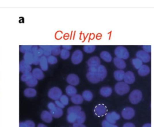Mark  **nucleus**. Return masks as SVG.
Masks as SVG:
<instances>
[{
  "label": "nucleus",
  "instance_id": "nucleus-55",
  "mask_svg": "<svg viewBox=\"0 0 154 127\" xmlns=\"http://www.w3.org/2000/svg\"><path fill=\"white\" fill-rule=\"evenodd\" d=\"M37 127H47V126H46L45 125L43 124H39L37 126Z\"/></svg>",
  "mask_w": 154,
  "mask_h": 127
},
{
  "label": "nucleus",
  "instance_id": "nucleus-16",
  "mask_svg": "<svg viewBox=\"0 0 154 127\" xmlns=\"http://www.w3.org/2000/svg\"><path fill=\"white\" fill-rule=\"evenodd\" d=\"M113 63L114 65L116 66V68H117L120 70H123L126 68V65L125 62L124 61V60L115 57L113 59Z\"/></svg>",
  "mask_w": 154,
  "mask_h": 127
},
{
  "label": "nucleus",
  "instance_id": "nucleus-3",
  "mask_svg": "<svg viewBox=\"0 0 154 127\" xmlns=\"http://www.w3.org/2000/svg\"><path fill=\"white\" fill-rule=\"evenodd\" d=\"M115 54L116 57L122 60H126L130 56L128 50L122 46H119L116 48L115 50Z\"/></svg>",
  "mask_w": 154,
  "mask_h": 127
},
{
  "label": "nucleus",
  "instance_id": "nucleus-6",
  "mask_svg": "<svg viewBox=\"0 0 154 127\" xmlns=\"http://www.w3.org/2000/svg\"><path fill=\"white\" fill-rule=\"evenodd\" d=\"M136 111L133 108L130 107H127L122 111V116L126 120H130L134 117Z\"/></svg>",
  "mask_w": 154,
  "mask_h": 127
},
{
  "label": "nucleus",
  "instance_id": "nucleus-31",
  "mask_svg": "<svg viewBox=\"0 0 154 127\" xmlns=\"http://www.w3.org/2000/svg\"><path fill=\"white\" fill-rule=\"evenodd\" d=\"M85 119H86V116L85 113L83 111H81L78 113L76 122L83 124V123H84V122L85 121Z\"/></svg>",
  "mask_w": 154,
  "mask_h": 127
},
{
  "label": "nucleus",
  "instance_id": "nucleus-21",
  "mask_svg": "<svg viewBox=\"0 0 154 127\" xmlns=\"http://www.w3.org/2000/svg\"><path fill=\"white\" fill-rule=\"evenodd\" d=\"M97 72L99 73L100 77H101V81H103V80L106 78L107 75V71L105 67L103 65H100L99 66H98Z\"/></svg>",
  "mask_w": 154,
  "mask_h": 127
},
{
  "label": "nucleus",
  "instance_id": "nucleus-29",
  "mask_svg": "<svg viewBox=\"0 0 154 127\" xmlns=\"http://www.w3.org/2000/svg\"><path fill=\"white\" fill-rule=\"evenodd\" d=\"M43 52V56L48 57L50 56L51 54V46L50 45H41L40 46Z\"/></svg>",
  "mask_w": 154,
  "mask_h": 127
},
{
  "label": "nucleus",
  "instance_id": "nucleus-53",
  "mask_svg": "<svg viewBox=\"0 0 154 127\" xmlns=\"http://www.w3.org/2000/svg\"><path fill=\"white\" fill-rule=\"evenodd\" d=\"M19 127H26L24 122H21L19 123Z\"/></svg>",
  "mask_w": 154,
  "mask_h": 127
},
{
  "label": "nucleus",
  "instance_id": "nucleus-40",
  "mask_svg": "<svg viewBox=\"0 0 154 127\" xmlns=\"http://www.w3.org/2000/svg\"><path fill=\"white\" fill-rule=\"evenodd\" d=\"M32 77H33V75H32V73L31 72L25 73H23V74L21 75V79L22 81L26 83V81H28V80L30 78H31Z\"/></svg>",
  "mask_w": 154,
  "mask_h": 127
},
{
  "label": "nucleus",
  "instance_id": "nucleus-41",
  "mask_svg": "<svg viewBox=\"0 0 154 127\" xmlns=\"http://www.w3.org/2000/svg\"><path fill=\"white\" fill-rule=\"evenodd\" d=\"M59 101L61 102L64 106H66V105H68L69 104V99L68 96L67 95H62V96L60 97V98L59 99Z\"/></svg>",
  "mask_w": 154,
  "mask_h": 127
},
{
  "label": "nucleus",
  "instance_id": "nucleus-44",
  "mask_svg": "<svg viewBox=\"0 0 154 127\" xmlns=\"http://www.w3.org/2000/svg\"><path fill=\"white\" fill-rule=\"evenodd\" d=\"M102 127H118V126L115 124H111L107 122L106 120H104L102 122Z\"/></svg>",
  "mask_w": 154,
  "mask_h": 127
},
{
  "label": "nucleus",
  "instance_id": "nucleus-2",
  "mask_svg": "<svg viewBox=\"0 0 154 127\" xmlns=\"http://www.w3.org/2000/svg\"><path fill=\"white\" fill-rule=\"evenodd\" d=\"M143 98V94L141 90H134L131 92L129 95V100L131 104H137L142 101Z\"/></svg>",
  "mask_w": 154,
  "mask_h": 127
},
{
  "label": "nucleus",
  "instance_id": "nucleus-38",
  "mask_svg": "<svg viewBox=\"0 0 154 127\" xmlns=\"http://www.w3.org/2000/svg\"><path fill=\"white\" fill-rule=\"evenodd\" d=\"M32 48L31 45H21L20 46L19 50L22 53L25 54V53H27L31 51Z\"/></svg>",
  "mask_w": 154,
  "mask_h": 127
},
{
  "label": "nucleus",
  "instance_id": "nucleus-37",
  "mask_svg": "<svg viewBox=\"0 0 154 127\" xmlns=\"http://www.w3.org/2000/svg\"><path fill=\"white\" fill-rule=\"evenodd\" d=\"M96 49L95 45H85L83 47V50L85 52L88 53V54H90L94 52V51Z\"/></svg>",
  "mask_w": 154,
  "mask_h": 127
},
{
  "label": "nucleus",
  "instance_id": "nucleus-9",
  "mask_svg": "<svg viewBox=\"0 0 154 127\" xmlns=\"http://www.w3.org/2000/svg\"><path fill=\"white\" fill-rule=\"evenodd\" d=\"M107 108L103 104H99L97 105L94 109L95 115L98 117H102L107 114Z\"/></svg>",
  "mask_w": 154,
  "mask_h": 127
},
{
  "label": "nucleus",
  "instance_id": "nucleus-19",
  "mask_svg": "<svg viewBox=\"0 0 154 127\" xmlns=\"http://www.w3.org/2000/svg\"><path fill=\"white\" fill-rule=\"evenodd\" d=\"M150 68L146 65H143L138 69V73L140 76L145 77L148 75L150 73Z\"/></svg>",
  "mask_w": 154,
  "mask_h": 127
},
{
  "label": "nucleus",
  "instance_id": "nucleus-18",
  "mask_svg": "<svg viewBox=\"0 0 154 127\" xmlns=\"http://www.w3.org/2000/svg\"><path fill=\"white\" fill-rule=\"evenodd\" d=\"M39 64L42 71H46L48 69V63L46 57L43 56L41 57H40Z\"/></svg>",
  "mask_w": 154,
  "mask_h": 127
},
{
  "label": "nucleus",
  "instance_id": "nucleus-32",
  "mask_svg": "<svg viewBox=\"0 0 154 127\" xmlns=\"http://www.w3.org/2000/svg\"><path fill=\"white\" fill-rule=\"evenodd\" d=\"M81 111H82L81 107L79 105H74L69 107L68 110H67V112H68V114H69V113H75V114H78V113Z\"/></svg>",
  "mask_w": 154,
  "mask_h": 127
},
{
  "label": "nucleus",
  "instance_id": "nucleus-12",
  "mask_svg": "<svg viewBox=\"0 0 154 127\" xmlns=\"http://www.w3.org/2000/svg\"><path fill=\"white\" fill-rule=\"evenodd\" d=\"M123 79L125 81V83L128 84V85L133 84L136 80V77L134 75V73L131 71H127L125 73Z\"/></svg>",
  "mask_w": 154,
  "mask_h": 127
},
{
  "label": "nucleus",
  "instance_id": "nucleus-11",
  "mask_svg": "<svg viewBox=\"0 0 154 127\" xmlns=\"http://www.w3.org/2000/svg\"><path fill=\"white\" fill-rule=\"evenodd\" d=\"M66 81L69 85L75 86L78 85L79 83V78L77 75L74 74V73H71L67 77Z\"/></svg>",
  "mask_w": 154,
  "mask_h": 127
},
{
  "label": "nucleus",
  "instance_id": "nucleus-48",
  "mask_svg": "<svg viewBox=\"0 0 154 127\" xmlns=\"http://www.w3.org/2000/svg\"><path fill=\"white\" fill-rule=\"evenodd\" d=\"M56 107V105L55 103H52V102H50V103H48V109L50 111L51 110H52L53 109H54Z\"/></svg>",
  "mask_w": 154,
  "mask_h": 127
},
{
  "label": "nucleus",
  "instance_id": "nucleus-7",
  "mask_svg": "<svg viewBox=\"0 0 154 127\" xmlns=\"http://www.w3.org/2000/svg\"><path fill=\"white\" fill-rule=\"evenodd\" d=\"M120 118V116L116 111L110 112L105 115V120L111 124H115Z\"/></svg>",
  "mask_w": 154,
  "mask_h": 127
},
{
  "label": "nucleus",
  "instance_id": "nucleus-4",
  "mask_svg": "<svg viewBox=\"0 0 154 127\" xmlns=\"http://www.w3.org/2000/svg\"><path fill=\"white\" fill-rule=\"evenodd\" d=\"M48 95V97L51 99L57 101V100H59L60 97L62 96V91L59 88H57V87H53V88H51L49 90Z\"/></svg>",
  "mask_w": 154,
  "mask_h": 127
},
{
  "label": "nucleus",
  "instance_id": "nucleus-50",
  "mask_svg": "<svg viewBox=\"0 0 154 127\" xmlns=\"http://www.w3.org/2000/svg\"><path fill=\"white\" fill-rule=\"evenodd\" d=\"M123 127H136V126L131 122H127L123 125Z\"/></svg>",
  "mask_w": 154,
  "mask_h": 127
},
{
  "label": "nucleus",
  "instance_id": "nucleus-25",
  "mask_svg": "<svg viewBox=\"0 0 154 127\" xmlns=\"http://www.w3.org/2000/svg\"><path fill=\"white\" fill-rule=\"evenodd\" d=\"M65 91L66 94L71 97L77 95V90L75 88V86H72L71 85H69L66 87L65 89Z\"/></svg>",
  "mask_w": 154,
  "mask_h": 127
},
{
  "label": "nucleus",
  "instance_id": "nucleus-22",
  "mask_svg": "<svg viewBox=\"0 0 154 127\" xmlns=\"http://www.w3.org/2000/svg\"><path fill=\"white\" fill-rule=\"evenodd\" d=\"M50 112L51 114L52 117L57 118V119L61 117L63 115V110L62 109L57 107H56L54 109H53L52 110H51Z\"/></svg>",
  "mask_w": 154,
  "mask_h": 127
},
{
  "label": "nucleus",
  "instance_id": "nucleus-23",
  "mask_svg": "<svg viewBox=\"0 0 154 127\" xmlns=\"http://www.w3.org/2000/svg\"><path fill=\"white\" fill-rule=\"evenodd\" d=\"M24 96L27 98L35 97L37 95L36 90L33 88H26L24 92Z\"/></svg>",
  "mask_w": 154,
  "mask_h": 127
},
{
  "label": "nucleus",
  "instance_id": "nucleus-42",
  "mask_svg": "<svg viewBox=\"0 0 154 127\" xmlns=\"http://www.w3.org/2000/svg\"><path fill=\"white\" fill-rule=\"evenodd\" d=\"M47 61H48V63L50 65H54L57 63L58 59L56 56L51 55L50 56L47 57Z\"/></svg>",
  "mask_w": 154,
  "mask_h": 127
},
{
  "label": "nucleus",
  "instance_id": "nucleus-8",
  "mask_svg": "<svg viewBox=\"0 0 154 127\" xmlns=\"http://www.w3.org/2000/svg\"><path fill=\"white\" fill-rule=\"evenodd\" d=\"M86 78L88 79V81L89 82L93 84H96L100 81H101V77H100L99 73L97 72H88L86 74Z\"/></svg>",
  "mask_w": 154,
  "mask_h": 127
},
{
  "label": "nucleus",
  "instance_id": "nucleus-27",
  "mask_svg": "<svg viewBox=\"0 0 154 127\" xmlns=\"http://www.w3.org/2000/svg\"><path fill=\"white\" fill-rule=\"evenodd\" d=\"M125 73V72L123 70L115 71V72H114V77H115L116 80L120 82L124 79Z\"/></svg>",
  "mask_w": 154,
  "mask_h": 127
},
{
  "label": "nucleus",
  "instance_id": "nucleus-17",
  "mask_svg": "<svg viewBox=\"0 0 154 127\" xmlns=\"http://www.w3.org/2000/svg\"><path fill=\"white\" fill-rule=\"evenodd\" d=\"M31 73L33 77L37 80H41L45 77L43 72L40 68H35L32 71Z\"/></svg>",
  "mask_w": 154,
  "mask_h": 127
},
{
  "label": "nucleus",
  "instance_id": "nucleus-28",
  "mask_svg": "<svg viewBox=\"0 0 154 127\" xmlns=\"http://www.w3.org/2000/svg\"><path fill=\"white\" fill-rule=\"evenodd\" d=\"M82 97H83V99L85 100V101L89 102V101H91L92 100V99L93 98V93L91 91L86 90L83 92Z\"/></svg>",
  "mask_w": 154,
  "mask_h": 127
},
{
  "label": "nucleus",
  "instance_id": "nucleus-35",
  "mask_svg": "<svg viewBox=\"0 0 154 127\" xmlns=\"http://www.w3.org/2000/svg\"><path fill=\"white\" fill-rule=\"evenodd\" d=\"M37 83H38V80L33 77L31 78H30L28 81H26L25 83H26V86H28L29 88H34V87L36 86L37 84Z\"/></svg>",
  "mask_w": 154,
  "mask_h": 127
},
{
  "label": "nucleus",
  "instance_id": "nucleus-34",
  "mask_svg": "<svg viewBox=\"0 0 154 127\" xmlns=\"http://www.w3.org/2000/svg\"><path fill=\"white\" fill-rule=\"evenodd\" d=\"M61 49H60V46L59 45H52L51 46V54L52 56H58L60 54Z\"/></svg>",
  "mask_w": 154,
  "mask_h": 127
},
{
  "label": "nucleus",
  "instance_id": "nucleus-33",
  "mask_svg": "<svg viewBox=\"0 0 154 127\" xmlns=\"http://www.w3.org/2000/svg\"><path fill=\"white\" fill-rule=\"evenodd\" d=\"M77 115L75 114V113H69L67 115V121L71 124H74L77 122Z\"/></svg>",
  "mask_w": 154,
  "mask_h": 127
},
{
  "label": "nucleus",
  "instance_id": "nucleus-52",
  "mask_svg": "<svg viewBox=\"0 0 154 127\" xmlns=\"http://www.w3.org/2000/svg\"><path fill=\"white\" fill-rule=\"evenodd\" d=\"M62 47H63V49L66 50H68V51H69L72 48L71 45H63Z\"/></svg>",
  "mask_w": 154,
  "mask_h": 127
},
{
  "label": "nucleus",
  "instance_id": "nucleus-54",
  "mask_svg": "<svg viewBox=\"0 0 154 127\" xmlns=\"http://www.w3.org/2000/svg\"><path fill=\"white\" fill-rule=\"evenodd\" d=\"M142 127H151V124L150 123H147L144 124Z\"/></svg>",
  "mask_w": 154,
  "mask_h": 127
},
{
  "label": "nucleus",
  "instance_id": "nucleus-10",
  "mask_svg": "<svg viewBox=\"0 0 154 127\" xmlns=\"http://www.w3.org/2000/svg\"><path fill=\"white\" fill-rule=\"evenodd\" d=\"M136 58L140 59L143 63H148L151 60V56L149 54L143 50H140L136 52Z\"/></svg>",
  "mask_w": 154,
  "mask_h": 127
},
{
  "label": "nucleus",
  "instance_id": "nucleus-14",
  "mask_svg": "<svg viewBox=\"0 0 154 127\" xmlns=\"http://www.w3.org/2000/svg\"><path fill=\"white\" fill-rule=\"evenodd\" d=\"M87 64L89 68V67H97L101 65V60L98 56H93L88 60Z\"/></svg>",
  "mask_w": 154,
  "mask_h": 127
},
{
  "label": "nucleus",
  "instance_id": "nucleus-1",
  "mask_svg": "<svg viewBox=\"0 0 154 127\" xmlns=\"http://www.w3.org/2000/svg\"><path fill=\"white\" fill-rule=\"evenodd\" d=\"M130 86L125 82L120 81L116 84L115 90L119 95H124L130 92Z\"/></svg>",
  "mask_w": 154,
  "mask_h": 127
},
{
  "label": "nucleus",
  "instance_id": "nucleus-36",
  "mask_svg": "<svg viewBox=\"0 0 154 127\" xmlns=\"http://www.w3.org/2000/svg\"><path fill=\"white\" fill-rule=\"evenodd\" d=\"M132 64L136 69H138L143 65V62L140 59L134 58L132 60Z\"/></svg>",
  "mask_w": 154,
  "mask_h": 127
},
{
  "label": "nucleus",
  "instance_id": "nucleus-30",
  "mask_svg": "<svg viewBox=\"0 0 154 127\" xmlns=\"http://www.w3.org/2000/svg\"><path fill=\"white\" fill-rule=\"evenodd\" d=\"M33 59H34V56L31 52L25 53L24 56V60L29 65H32L33 63Z\"/></svg>",
  "mask_w": 154,
  "mask_h": 127
},
{
  "label": "nucleus",
  "instance_id": "nucleus-47",
  "mask_svg": "<svg viewBox=\"0 0 154 127\" xmlns=\"http://www.w3.org/2000/svg\"><path fill=\"white\" fill-rule=\"evenodd\" d=\"M55 104H56V107H57L60 108V109H64V107H65L61 102H60L59 101V100H57V101H55Z\"/></svg>",
  "mask_w": 154,
  "mask_h": 127
},
{
  "label": "nucleus",
  "instance_id": "nucleus-26",
  "mask_svg": "<svg viewBox=\"0 0 154 127\" xmlns=\"http://www.w3.org/2000/svg\"><path fill=\"white\" fill-rule=\"evenodd\" d=\"M71 101L73 104L78 105L79 104H81L83 103L84 99L82 97V95L77 94V95L71 97Z\"/></svg>",
  "mask_w": 154,
  "mask_h": 127
},
{
  "label": "nucleus",
  "instance_id": "nucleus-24",
  "mask_svg": "<svg viewBox=\"0 0 154 127\" xmlns=\"http://www.w3.org/2000/svg\"><path fill=\"white\" fill-rule=\"evenodd\" d=\"M100 57L104 61L106 62H111L112 61V57L110 54V53L108 51H103L100 53Z\"/></svg>",
  "mask_w": 154,
  "mask_h": 127
},
{
  "label": "nucleus",
  "instance_id": "nucleus-49",
  "mask_svg": "<svg viewBox=\"0 0 154 127\" xmlns=\"http://www.w3.org/2000/svg\"><path fill=\"white\" fill-rule=\"evenodd\" d=\"M39 59H40L39 57H36V56H34V59H33V64L35 65H39Z\"/></svg>",
  "mask_w": 154,
  "mask_h": 127
},
{
  "label": "nucleus",
  "instance_id": "nucleus-5",
  "mask_svg": "<svg viewBox=\"0 0 154 127\" xmlns=\"http://www.w3.org/2000/svg\"><path fill=\"white\" fill-rule=\"evenodd\" d=\"M83 53L81 50H77L73 52L71 57V61L73 64L78 65L83 61Z\"/></svg>",
  "mask_w": 154,
  "mask_h": 127
},
{
  "label": "nucleus",
  "instance_id": "nucleus-39",
  "mask_svg": "<svg viewBox=\"0 0 154 127\" xmlns=\"http://www.w3.org/2000/svg\"><path fill=\"white\" fill-rule=\"evenodd\" d=\"M70 52L68 50H66L64 49L61 50V52H60V57H61L63 60L68 59L70 57Z\"/></svg>",
  "mask_w": 154,
  "mask_h": 127
},
{
  "label": "nucleus",
  "instance_id": "nucleus-45",
  "mask_svg": "<svg viewBox=\"0 0 154 127\" xmlns=\"http://www.w3.org/2000/svg\"><path fill=\"white\" fill-rule=\"evenodd\" d=\"M26 127H35V122L31 121V120H27L24 122Z\"/></svg>",
  "mask_w": 154,
  "mask_h": 127
},
{
  "label": "nucleus",
  "instance_id": "nucleus-46",
  "mask_svg": "<svg viewBox=\"0 0 154 127\" xmlns=\"http://www.w3.org/2000/svg\"><path fill=\"white\" fill-rule=\"evenodd\" d=\"M143 49L144 51L149 54V53L151 52V45H143Z\"/></svg>",
  "mask_w": 154,
  "mask_h": 127
},
{
  "label": "nucleus",
  "instance_id": "nucleus-20",
  "mask_svg": "<svg viewBox=\"0 0 154 127\" xmlns=\"http://www.w3.org/2000/svg\"><path fill=\"white\" fill-rule=\"evenodd\" d=\"M112 92H113L112 89L110 88V87H108V86L102 87V88L99 90L100 95L106 98L110 96L111 95Z\"/></svg>",
  "mask_w": 154,
  "mask_h": 127
},
{
  "label": "nucleus",
  "instance_id": "nucleus-51",
  "mask_svg": "<svg viewBox=\"0 0 154 127\" xmlns=\"http://www.w3.org/2000/svg\"><path fill=\"white\" fill-rule=\"evenodd\" d=\"M73 127H86V126L83 124H79V123L75 122L73 124Z\"/></svg>",
  "mask_w": 154,
  "mask_h": 127
},
{
  "label": "nucleus",
  "instance_id": "nucleus-43",
  "mask_svg": "<svg viewBox=\"0 0 154 127\" xmlns=\"http://www.w3.org/2000/svg\"><path fill=\"white\" fill-rule=\"evenodd\" d=\"M33 54L34 56H36L40 58L43 56V50L39 47L34 53H33Z\"/></svg>",
  "mask_w": 154,
  "mask_h": 127
},
{
  "label": "nucleus",
  "instance_id": "nucleus-13",
  "mask_svg": "<svg viewBox=\"0 0 154 127\" xmlns=\"http://www.w3.org/2000/svg\"><path fill=\"white\" fill-rule=\"evenodd\" d=\"M32 69L31 66L27 63H26L24 60L21 61L19 63V71L22 73L31 72Z\"/></svg>",
  "mask_w": 154,
  "mask_h": 127
},
{
  "label": "nucleus",
  "instance_id": "nucleus-15",
  "mask_svg": "<svg viewBox=\"0 0 154 127\" xmlns=\"http://www.w3.org/2000/svg\"><path fill=\"white\" fill-rule=\"evenodd\" d=\"M41 117L42 121L46 123H51L52 121V116L50 111L44 110L42 112Z\"/></svg>",
  "mask_w": 154,
  "mask_h": 127
}]
</instances>
